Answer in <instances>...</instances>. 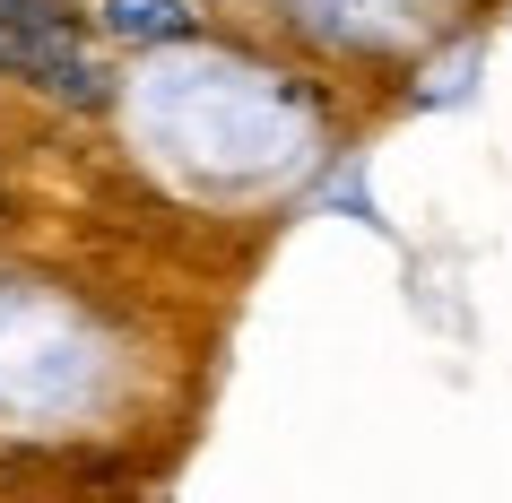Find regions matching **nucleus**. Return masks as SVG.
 <instances>
[{"label":"nucleus","mask_w":512,"mask_h":503,"mask_svg":"<svg viewBox=\"0 0 512 503\" xmlns=\"http://www.w3.org/2000/svg\"><path fill=\"white\" fill-rule=\"evenodd\" d=\"M105 35H122V44L191 35V0H105Z\"/></svg>","instance_id":"1"}]
</instances>
